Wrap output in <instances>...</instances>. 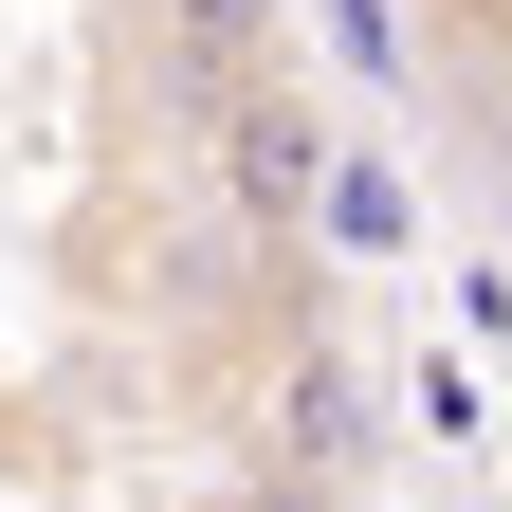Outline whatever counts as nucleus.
<instances>
[{
	"label": "nucleus",
	"mask_w": 512,
	"mask_h": 512,
	"mask_svg": "<svg viewBox=\"0 0 512 512\" xmlns=\"http://www.w3.org/2000/svg\"><path fill=\"white\" fill-rule=\"evenodd\" d=\"M366 476H384V384L293 311L275 384H256V494H366Z\"/></svg>",
	"instance_id": "obj_1"
},
{
	"label": "nucleus",
	"mask_w": 512,
	"mask_h": 512,
	"mask_svg": "<svg viewBox=\"0 0 512 512\" xmlns=\"http://www.w3.org/2000/svg\"><path fill=\"white\" fill-rule=\"evenodd\" d=\"M311 238H330V256H403V238H421V183L330 128V165H311Z\"/></svg>",
	"instance_id": "obj_3"
},
{
	"label": "nucleus",
	"mask_w": 512,
	"mask_h": 512,
	"mask_svg": "<svg viewBox=\"0 0 512 512\" xmlns=\"http://www.w3.org/2000/svg\"><path fill=\"white\" fill-rule=\"evenodd\" d=\"M147 19H165V92L202 110L220 74H256V55L293 37V0H147Z\"/></svg>",
	"instance_id": "obj_4"
},
{
	"label": "nucleus",
	"mask_w": 512,
	"mask_h": 512,
	"mask_svg": "<svg viewBox=\"0 0 512 512\" xmlns=\"http://www.w3.org/2000/svg\"><path fill=\"white\" fill-rule=\"evenodd\" d=\"M202 165H220V202L293 256V238H311V165H330V110L256 55V74H220V92H202Z\"/></svg>",
	"instance_id": "obj_2"
}]
</instances>
